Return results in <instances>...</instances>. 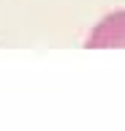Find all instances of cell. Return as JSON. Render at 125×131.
<instances>
[{"label":"cell","instance_id":"6da1fadb","mask_svg":"<svg viewBox=\"0 0 125 131\" xmlns=\"http://www.w3.org/2000/svg\"><path fill=\"white\" fill-rule=\"evenodd\" d=\"M90 47H122L125 44V11L122 14H112L109 19H103V22L95 27V33L90 36V41H87Z\"/></svg>","mask_w":125,"mask_h":131}]
</instances>
